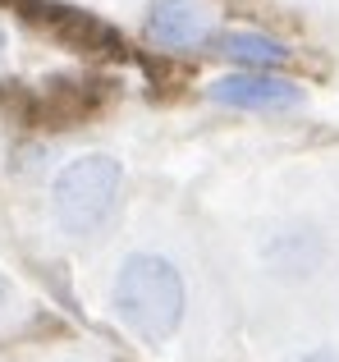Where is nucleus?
Here are the masks:
<instances>
[{
	"mask_svg": "<svg viewBox=\"0 0 339 362\" xmlns=\"http://www.w3.org/2000/svg\"><path fill=\"white\" fill-rule=\"evenodd\" d=\"M303 362H339V354L335 349H316V354H307Z\"/></svg>",
	"mask_w": 339,
	"mask_h": 362,
	"instance_id": "nucleus-9",
	"label": "nucleus"
},
{
	"mask_svg": "<svg viewBox=\"0 0 339 362\" xmlns=\"http://www.w3.org/2000/svg\"><path fill=\"white\" fill-rule=\"evenodd\" d=\"M0 51H5V28H0Z\"/></svg>",
	"mask_w": 339,
	"mask_h": 362,
	"instance_id": "nucleus-10",
	"label": "nucleus"
},
{
	"mask_svg": "<svg viewBox=\"0 0 339 362\" xmlns=\"http://www.w3.org/2000/svg\"><path fill=\"white\" fill-rule=\"evenodd\" d=\"M147 33H152V42L170 46V51L202 46L206 37H211V9H206L202 0H152Z\"/></svg>",
	"mask_w": 339,
	"mask_h": 362,
	"instance_id": "nucleus-6",
	"label": "nucleus"
},
{
	"mask_svg": "<svg viewBox=\"0 0 339 362\" xmlns=\"http://www.w3.org/2000/svg\"><path fill=\"white\" fill-rule=\"evenodd\" d=\"M0 298H5V284H0Z\"/></svg>",
	"mask_w": 339,
	"mask_h": 362,
	"instance_id": "nucleus-11",
	"label": "nucleus"
},
{
	"mask_svg": "<svg viewBox=\"0 0 339 362\" xmlns=\"http://www.w3.org/2000/svg\"><path fill=\"white\" fill-rule=\"evenodd\" d=\"M225 51H230L234 60H243V64H257V69H280V64L289 60L285 46L270 42V37H261V33H230L225 37Z\"/></svg>",
	"mask_w": 339,
	"mask_h": 362,
	"instance_id": "nucleus-8",
	"label": "nucleus"
},
{
	"mask_svg": "<svg viewBox=\"0 0 339 362\" xmlns=\"http://www.w3.org/2000/svg\"><path fill=\"white\" fill-rule=\"evenodd\" d=\"M119 197V160L106 156V151H92V156H78L55 175L51 188V206L55 221H60L64 234L83 239V234H97L101 225L110 221Z\"/></svg>",
	"mask_w": 339,
	"mask_h": 362,
	"instance_id": "nucleus-2",
	"label": "nucleus"
},
{
	"mask_svg": "<svg viewBox=\"0 0 339 362\" xmlns=\"http://www.w3.org/2000/svg\"><path fill=\"white\" fill-rule=\"evenodd\" d=\"M106 97H110V88L101 78H51V83H42V92H32L28 119L46 124V129H69V124L88 119Z\"/></svg>",
	"mask_w": 339,
	"mask_h": 362,
	"instance_id": "nucleus-3",
	"label": "nucleus"
},
{
	"mask_svg": "<svg viewBox=\"0 0 339 362\" xmlns=\"http://www.w3.org/2000/svg\"><path fill=\"white\" fill-rule=\"evenodd\" d=\"M270 266H275L280 275H307L316 262H321V239H316L312 230H285L275 234L266 247Z\"/></svg>",
	"mask_w": 339,
	"mask_h": 362,
	"instance_id": "nucleus-7",
	"label": "nucleus"
},
{
	"mask_svg": "<svg viewBox=\"0 0 339 362\" xmlns=\"http://www.w3.org/2000/svg\"><path fill=\"white\" fill-rule=\"evenodd\" d=\"M32 23L51 28V33L60 37L64 46H73L78 55H101V60H119V55L129 51V46H124V37H119L110 23H101V18L83 14V9L55 5V0H42V5H37Z\"/></svg>",
	"mask_w": 339,
	"mask_h": 362,
	"instance_id": "nucleus-4",
	"label": "nucleus"
},
{
	"mask_svg": "<svg viewBox=\"0 0 339 362\" xmlns=\"http://www.w3.org/2000/svg\"><path fill=\"white\" fill-rule=\"evenodd\" d=\"M115 312L124 326L143 339H170L184 321V280L156 252H133L119 266L115 280Z\"/></svg>",
	"mask_w": 339,
	"mask_h": 362,
	"instance_id": "nucleus-1",
	"label": "nucleus"
},
{
	"mask_svg": "<svg viewBox=\"0 0 339 362\" xmlns=\"http://www.w3.org/2000/svg\"><path fill=\"white\" fill-rule=\"evenodd\" d=\"M211 101L220 106H239V110H289L303 101V88L275 74H230V78L211 83Z\"/></svg>",
	"mask_w": 339,
	"mask_h": 362,
	"instance_id": "nucleus-5",
	"label": "nucleus"
}]
</instances>
